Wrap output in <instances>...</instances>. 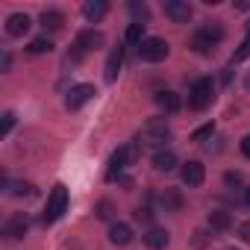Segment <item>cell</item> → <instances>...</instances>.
Instances as JSON below:
<instances>
[{
    "instance_id": "1",
    "label": "cell",
    "mask_w": 250,
    "mask_h": 250,
    "mask_svg": "<svg viewBox=\"0 0 250 250\" xmlns=\"http://www.w3.org/2000/svg\"><path fill=\"white\" fill-rule=\"evenodd\" d=\"M221 39H224V30H221V24H203V27H197V30L191 33V39H188V47H191L194 53L206 56V53H212V50L221 44Z\"/></svg>"
},
{
    "instance_id": "2",
    "label": "cell",
    "mask_w": 250,
    "mask_h": 250,
    "mask_svg": "<svg viewBox=\"0 0 250 250\" xmlns=\"http://www.w3.org/2000/svg\"><path fill=\"white\" fill-rule=\"evenodd\" d=\"M168 142H171V127L165 124V118H150L139 133V145L147 147H165Z\"/></svg>"
},
{
    "instance_id": "3",
    "label": "cell",
    "mask_w": 250,
    "mask_h": 250,
    "mask_svg": "<svg viewBox=\"0 0 250 250\" xmlns=\"http://www.w3.org/2000/svg\"><path fill=\"white\" fill-rule=\"evenodd\" d=\"M212 97H215V85H212V80H209V77L194 80V85L188 88V106H191L194 112L209 109V106H212Z\"/></svg>"
},
{
    "instance_id": "4",
    "label": "cell",
    "mask_w": 250,
    "mask_h": 250,
    "mask_svg": "<svg viewBox=\"0 0 250 250\" xmlns=\"http://www.w3.org/2000/svg\"><path fill=\"white\" fill-rule=\"evenodd\" d=\"M65 212H68V188L59 183V186H53V191H50V197H47V206H44L42 221H44V224H56Z\"/></svg>"
},
{
    "instance_id": "5",
    "label": "cell",
    "mask_w": 250,
    "mask_h": 250,
    "mask_svg": "<svg viewBox=\"0 0 250 250\" xmlns=\"http://www.w3.org/2000/svg\"><path fill=\"white\" fill-rule=\"evenodd\" d=\"M103 42H106V36H103V33H97V30H83V33L77 36V42H74L71 59H74V62H80L85 53H91V50L103 47Z\"/></svg>"
},
{
    "instance_id": "6",
    "label": "cell",
    "mask_w": 250,
    "mask_h": 250,
    "mask_svg": "<svg viewBox=\"0 0 250 250\" xmlns=\"http://www.w3.org/2000/svg\"><path fill=\"white\" fill-rule=\"evenodd\" d=\"M168 42L165 39H145L142 44H139V56H142V62H162L165 56H168Z\"/></svg>"
},
{
    "instance_id": "7",
    "label": "cell",
    "mask_w": 250,
    "mask_h": 250,
    "mask_svg": "<svg viewBox=\"0 0 250 250\" xmlns=\"http://www.w3.org/2000/svg\"><path fill=\"white\" fill-rule=\"evenodd\" d=\"M94 94H97V91H94V85H88V83L71 85V91H68V97H65V106H68L71 112H77V109H83Z\"/></svg>"
},
{
    "instance_id": "8",
    "label": "cell",
    "mask_w": 250,
    "mask_h": 250,
    "mask_svg": "<svg viewBox=\"0 0 250 250\" xmlns=\"http://www.w3.org/2000/svg\"><path fill=\"white\" fill-rule=\"evenodd\" d=\"M27 229H30V218H27V212H15V215H9V218H6V224H3V235H6V238H12V241L24 238V235H27Z\"/></svg>"
},
{
    "instance_id": "9",
    "label": "cell",
    "mask_w": 250,
    "mask_h": 250,
    "mask_svg": "<svg viewBox=\"0 0 250 250\" xmlns=\"http://www.w3.org/2000/svg\"><path fill=\"white\" fill-rule=\"evenodd\" d=\"M165 15L174 24H188L191 15H194V9H191L188 0H165Z\"/></svg>"
},
{
    "instance_id": "10",
    "label": "cell",
    "mask_w": 250,
    "mask_h": 250,
    "mask_svg": "<svg viewBox=\"0 0 250 250\" xmlns=\"http://www.w3.org/2000/svg\"><path fill=\"white\" fill-rule=\"evenodd\" d=\"M180 177H183V183H186L188 188H200L203 180H206V168H203V162L191 159V162H186V165L180 168Z\"/></svg>"
},
{
    "instance_id": "11",
    "label": "cell",
    "mask_w": 250,
    "mask_h": 250,
    "mask_svg": "<svg viewBox=\"0 0 250 250\" xmlns=\"http://www.w3.org/2000/svg\"><path fill=\"white\" fill-rule=\"evenodd\" d=\"M30 27H33V21H30V15H24V12H15V15H9V18H6V33H9V36H15V39L27 36V33H30Z\"/></svg>"
},
{
    "instance_id": "12",
    "label": "cell",
    "mask_w": 250,
    "mask_h": 250,
    "mask_svg": "<svg viewBox=\"0 0 250 250\" xmlns=\"http://www.w3.org/2000/svg\"><path fill=\"white\" fill-rule=\"evenodd\" d=\"M153 100H156V106H159L162 112H171V115L183 109V97H180L177 91H168V88L156 91V97H153Z\"/></svg>"
},
{
    "instance_id": "13",
    "label": "cell",
    "mask_w": 250,
    "mask_h": 250,
    "mask_svg": "<svg viewBox=\"0 0 250 250\" xmlns=\"http://www.w3.org/2000/svg\"><path fill=\"white\" fill-rule=\"evenodd\" d=\"M121 65H124V47H115V50L109 53V59H106V68H103V77H106V83H115V80H118V74H121Z\"/></svg>"
},
{
    "instance_id": "14",
    "label": "cell",
    "mask_w": 250,
    "mask_h": 250,
    "mask_svg": "<svg viewBox=\"0 0 250 250\" xmlns=\"http://www.w3.org/2000/svg\"><path fill=\"white\" fill-rule=\"evenodd\" d=\"M159 206L165 209V212H183V194H180V188H165L162 194H159Z\"/></svg>"
},
{
    "instance_id": "15",
    "label": "cell",
    "mask_w": 250,
    "mask_h": 250,
    "mask_svg": "<svg viewBox=\"0 0 250 250\" xmlns=\"http://www.w3.org/2000/svg\"><path fill=\"white\" fill-rule=\"evenodd\" d=\"M115 153H118V159H121V165H124V168H130V165H136V162L142 159V145H139V142H130V145L118 147Z\"/></svg>"
},
{
    "instance_id": "16",
    "label": "cell",
    "mask_w": 250,
    "mask_h": 250,
    "mask_svg": "<svg viewBox=\"0 0 250 250\" xmlns=\"http://www.w3.org/2000/svg\"><path fill=\"white\" fill-rule=\"evenodd\" d=\"M109 241L112 244H118V247H127L130 241H133V229H130V224H112L109 227Z\"/></svg>"
},
{
    "instance_id": "17",
    "label": "cell",
    "mask_w": 250,
    "mask_h": 250,
    "mask_svg": "<svg viewBox=\"0 0 250 250\" xmlns=\"http://www.w3.org/2000/svg\"><path fill=\"white\" fill-rule=\"evenodd\" d=\"M206 221H209V229H215V232H224V229L232 227V215L227 209H212Z\"/></svg>"
},
{
    "instance_id": "18",
    "label": "cell",
    "mask_w": 250,
    "mask_h": 250,
    "mask_svg": "<svg viewBox=\"0 0 250 250\" xmlns=\"http://www.w3.org/2000/svg\"><path fill=\"white\" fill-rule=\"evenodd\" d=\"M168 229H162V227H150L147 232H145V244L150 247V250H162V247H168Z\"/></svg>"
},
{
    "instance_id": "19",
    "label": "cell",
    "mask_w": 250,
    "mask_h": 250,
    "mask_svg": "<svg viewBox=\"0 0 250 250\" xmlns=\"http://www.w3.org/2000/svg\"><path fill=\"white\" fill-rule=\"evenodd\" d=\"M106 12H109V3H106V0H88V3L83 6V15H85L91 24H97L100 18H106Z\"/></svg>"
},
{
    "instance_id": "20",
    "label": "cell",
    "mask_w": 250,
    "mask_h": 250,
    "mask_svg": "<svg viewBox=\"0 0 250 250\" xmlns=\"http://www.w3.org/2000/svg\"><path fill=\"white\" fill-rule=\"evenodd\" d=\"M153 168L162 171V174H168V171L177 168V156H174L171 150H156V153H153Z\"/></svg>"
},
{
    "instance_id": "21",
    "label": "cell",
    "mask_w": 250,
    "mask_h": 250,
    "mask_svg": "<svg viewBox=\"0 0 250 250\" xmlns=\"http://www.w3.org/2000/svg\"><path fill=\"white\" fill-rule=\"evenodd\" d=\"M39 21H42L44 30H62V27H65V15H62L59 9H44Z\"/></svg>"
},
{
    "instance_id": "22",
    "label": "cell",
    "mask_w": 250,
    "mask_h": 250,
    "mask_svg": "<svg viewBox=\"0 0 250 250\" xmlns=\"http://www.w3.org/2000/svg\"><path fill=\"white\" fill-rule=\"evenodd\" d=\"M3 186H6V191L15 194V197H36V186H33V183H24V180L9 183V180L3 177Z\"/></svg>"
},
{
    "instance_id": "23",
    "label": "cell",
    "mask_w": 250,
    "mask_h": 250,
    "mask_svg": "<svg viewBox=\"0 0 250 250\" xmlns=\"http://www.w3.org/2000/svg\"><path fill=\"white\" fill-rule=\"evenodd\" d=\"M145 27H147V24H139V21H133V24L127 27V36H124V39H127V44L139 47V44L145 42Z\"/></svg>"
},
{
    "instance_id": "24",
    "label": "cell",
    "mask_w": 250,
    "mask_h": 250,
    "mask_svg": "<svg viewBox=\"0 0 250 250\" xmlns=\"http://www.w3.org/2000/svg\"><path fill=\"white\" fill-rule=\"evenodd\" d=\"M27 50H30L33 56H42V53H50V50H53V42H50L47 36H42V39H33Z\"/></svg>"
},
{
    "instance_id": "25",
    "label": "cell",
    "mask_w": 250,
    "mask_h": 250,
    "mask_svg": "<svg viewBox=\"0 0 250 250\" xmlns=\"http://www.w3.org/2000/svg\"><path fill=\"white\" fill-rule=\"evenodd\" d=\"M130 12H133V18H136L139 24H145V21H147V15H150L147 3H136V0H133V3H130Z\"/></svg>"
},
{
    "instance_id": "26",
    "label": "cell",
    "mask_w": 250,
    "mask_h": 250,
    "mask_svg": "<svg viewBox=\"0 0 250 250\" xmlns=\"http://www.w3.org/2000/svg\"><path fill=\"white\" fill-rule=\"evenodd\" d=\"M112 212H115V206H112V200H100V203L94 206V215H97L100 221H109V218H112Z\"/></svg>"
},
{
    "instance_id": "27",
    "label": "cell",
    "mask_w": 250,
    "mask_h": 250,
    "mask_svg": "<svg viewBox=\"0 0 250 250\" xmlns=\"http://www.w3.org/2000/svg\"><path fill=\"white\" fill-rule=\"evenodd\" d=\"M247 56H250V33L244 36V42H241V44H238V50L232 53V65H235V62H244Z\"/></svg>"
},
{
    "instance_id": "28",
    "label": "cell",
    "mask_w": 250,
    "mask_h": 250,
    "mask_svg": "<svg viewBox=\"0 0 250 250\" xmlns=\"http://www.w3.org/2000/svg\"><path fill=\"white\" fill-rule=\"evenodd\" d=\"M15 127V112H3V121H0V136H9Z\"/></svg>"
},
{
    "instance_id": "29",
    "label": "cell",
    "mask_w": 250,
    "mask_h": 250,
    "mask_svg": "<svg viewBox=\"0 0 250 250\" xmlns=\"http://www.w3.org/2000/svg\"><path fill=\"white\" fill-rule=\"evenodd\" d=\"M212 133H215V124H203L200 130H194V133H191V142H203V139H209Z\"/></svg>"
},
{
    "instance_id": "30",
    "label": "cell",
    "mask_w": 250,
    "mask_h": 250,
    "mask_svg": "<svg viewBox=\"0 0 250 250\" xmlns=\"http://www.w3.org/2000/svg\"><path fill=\"white\" fill-rule=\"evenodd\" d=\"M133 215H136L139 224H150V221H153V209H150V206H139Z\"/></svg>"
},
{
    "instance_id": "31",
    "label": "cell",
    "mask_w": 250,
    "mask_h": 250,
    "mask_svg": "<svg viewBox=\"0 0 250 250\" xmlns=\"http://www.w3.org/2000/svg\"><path fill=\"white\" fill-rule=\"evenodd\" d=\"M235 235H238L244 244H250V221H241V224L235 227Z\"/></svg>"
},
{
    "instance_id": "32",
    "label": "cell",
    "mask_w": 250,
    "mask_h": 250,
    "mask_svg": "<svg viewBox=\"0 0 250 250\" xmlns=\"http://www.w3.org/2000/svg\"><path fill=\"white\" fill-rule=\"evenodd\" d=\"M224 183H227L229 188H235V186H241V174H238V171H227V174H224Z\"/></svg>"
},
{
    "instance_id": "33",
    "label": "cell",
    "mask_w": 250,
    "mask_h": 250,
    "mask_svg": "<svg viewBox=\"0 0 250 250\" xmlns=\"http://www.w3.org/2000/svg\"><path fill=\"white\" fill-rule=\"evenodd\" d=\"M241 153L250 159V136H244V139H241Z\"/></svg>"
},
{
    "instance_id": "34",
    "label": "cell",
    "mask_w": 250,
    "mask_h": 250,
    "mask_svg": "<svg viewBox=\"0 0 250 250\" xmlns=\"http://www.w3.org/2000/svg\"><path fill=\"white\" fill-rule=\"evenodd\" d=\"M9 65H12V56H9V53H3V71H9Z\"/></svg>"
},
{
    "instance_id": "35",
    "label": "cell",
    "mask_w": 250,
    "mask_h": 250,
    "mask_svg": "<svg viewBox=\"0 0 250 250\" xmlns=\"http://www.w3.org/2000/svg\"><path fill=\"white\" fill-rule=\"evenodd\" d=\"M244 200H247V206H250V188H247V191H244Z\"/></svg>"
}]
</instances>
